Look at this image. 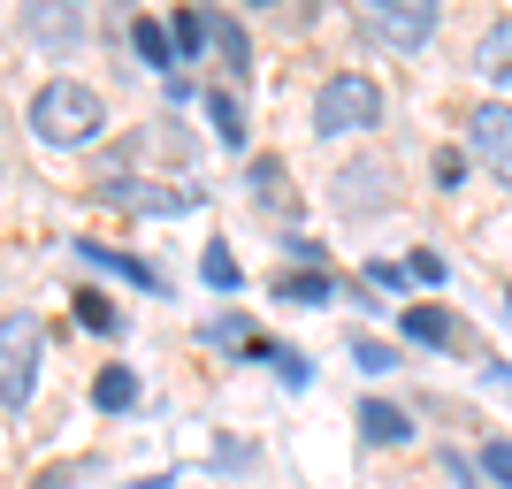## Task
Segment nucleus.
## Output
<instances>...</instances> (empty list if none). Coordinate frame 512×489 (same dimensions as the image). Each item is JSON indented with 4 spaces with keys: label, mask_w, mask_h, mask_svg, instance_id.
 <instances>
[{
    "label": "nucleus",
    "mask_w": 512,
    "mask_h": 489,
    "mask_svg": "<svg viewBox=\"0 0 512 489\" xmlns=\"http://www.w3.org/2000/svg\"><path fill=\"white\" fill-rule=\"evenodd\" d=\"M383 123V85L367 77V69H337V77H321L314 92V130L321 138H360V130Z\"/></svg>",
    "instance_id": "2"
},
{
    "label": "nucleus",
    "mask_w": 512,
    "mask_h": 489,
    "mask_svg": "<svg viewBox=\"0 0 512 489\" xmlns=\"http://www.w3.org/2000/svg\"><path fill=\"white\" fill-rule=\"evenodd\" d=\"M352 367H367V375H398V344H383V337H352Z\"/></svg>",
    "instance_id": "22"
},
{
    "label": "nucleus",
    "mask_w": 512,
    "mask_h": 489,
    "mask_svg": "<svg viewBox=\"0 0 512 489\" xmlns=\"http://www.w3.org/2000/svg\"><path fill=\"white\" fill-rule=\"evenodd\" d=\"M482 474H490L497 489H512V444H505V436H490V444H482Z\"/></svg>",
    "instance_id": "25"
},
{
    "label": "nucleus",
    "mask_w": 512,
    "mask_h": 489,
    "mask_svg": "<svg viewBox=\"0 0 512 489\" xmlns=\"http://www.w3.org/2000/svg\"><path fill=\"white\" fill-rule=\"evenodd\" d=\"M512 23H497V31H490V39H482V77H512Z\"/></svg>",
    "instance_id": "24"
},
{
    "label": "nucleus",
    "mask_w": 512,
    "mask_h": 489,
    "mask_svg": "<svg viewBox=\"0 0 512 489\" xmlns=\"http://www.w3.org/2000/svg\"><path fill=\"white\" fill-rule=\"evenodd\" d=\"M253 360H268V367H276V375H283V390H306V383H314V360H306L299 344H276V337H260V352H253Z\"/></svg>",
    "instance_id": "17"
},
{
    "label": "nucleus",
    "mask_w": 512,
    "mask_h": 489,
    "mask_svg": "<svg viewBox=\"0 0 512 489\" xmlns=\"http://www.w3.org/2000/svg\"><path fill=\"white\" fill-rule=\"evenodd\" d=\"M92 199H100V207H130V214H184V207H199V192H161V184H138V176H100Z\"/></svg>",
    "instance_id": "7"
},
{
    "label": "nucleus",
    "mask_w": 512,
    "mask_h": 489,
    "mask_svg": "<svg viewBox=\"0 0 512 489\" xmlns=\"http://www.w3.org/2000/svg\"><path fill=\"white\" fill-rule=\"evenodd\" d=\"M444 474H451V489H482V474H474V459H459V451H444Z\"/></svg>",
    "instance_id": "28"
},
{
    "label": "nucleus",
    "mask_w": 512,
    "mask_h": 489,
    "mask_svg": "<svg viewBox=\"0 0 512 489\" xmlns=\"http://www.w3.org/2000/svg\"><path fill=\"white\" fill-rule=\"evenodd\" d=\"M77 253H85L92 268H107V276H123V283H138V291H153V298H169V276H161V268H153V260L123 253V245H77Z\"/></svg>",
    "instance_id": "10"
},
{
    "label": "nucleus",
    "mask_w": 512,
    "mask_h": 489,
    "mask_svg": "<svg viewBox=\"0 0 512 489\" xmlns=\"http://www.w3.org/2000/svg\"><path fill=\"white\" fill-rule=\"evenodd\" d=\"M467 153L490 161L497 184H512V100H474L467 107Z\"/></svg>",
    "instance_id": "5"
},
{
    "label": "nucleus",
    "mask_w": 512,
    "mask_h": 489,
    "mask_svg": "<svg viewBox=\"0 0 512 489\" xmlns=\"http://www.w3.org/2000/svg\"><path fill=\"white\" fill-rule=\"evenodd\" d=\"M367 283H383V291H406V260H367Z\"/></svg>",
    "instance_id": "27"
},
{
    "label": "nucleus",
    "mask_w": 512,
    "mask_h": 489,
    "mask_svg": "<svg viewBox=\"0 0 512 489\" xmlns=\"http://www.w3.org/2000/svg\"><path fill=\"white\" fill-rule=\"evenodd\" d=\"M39 352H46L39 314H0V405L8 413H23L39 390Z\"/></svg>",
    "instance_id": "3"
},
{
    "label": "nucleus",
    "mask_w": 512,
    "mask_h": 489,
    "mask_svg": "<svg viewBox=\"0 0 512 489\" xmlns=\"http://www.w3.org/2000/svg\"><path fill=\"white\" fill-rule=\"evenodd\" d=\"M130 46H138V62H146V69L176 77V39H169V23H153V16H130Z\"/></svg>",
    "instance_id": "14"
},
{
    "label": "nucleus",
    "mask_w": 512,
    "mask_h": 489,
    "mask_svg": "<svg viewBox=\"0 0 512 489\" xmlns=\"http://www.w3.org/2000/svg\"><path fill=\"white\" fill-rule=\"evenodd\" d=\"M390 199H398V169L390 161H352V169H337V214H352V222H367V214H383Z\"/></svg>",
    "instance_id": "6"
},
{
    "label": "nucleus",
    "mask_w": 512,
    "mask_h": 489,
    "mask_svg": "<svg viewBox=\"0 0 512 489\" xmlns=\"http://www.w3.org/2000/svg\"><path fill=\"white\" fill-rule=\"evenodd\" d=\"M207 46L222 54L230 85H245V77H253V46H245V23H237V16H207Z\"/></svg>",
    "instance_id": "13"
},
{
    "label": "nucleus",
    "mask_w": 512,
    "mask_h": 489,
    "mask_svg": "<svg viewBox=\"0 0 512 489\" xmlns=\"http://www.w3.org/2000/svg\"><path fill=\"white\" fill-rule=\"evenodd\" d=\"M92 405H100V413H130V405H138V375H130V367H100Z\"/></svg>",
    "instance_id": "18"
},
{
    "label": "nucleus",
    "mask_w": 512,
    "mask_h": 489,
    "mask_svg": "<svg viewBox=\"0 0 512 489\" xmlns=\"http://www.w3.org/2000/svg\"><path fill=\"white\" fill-rule=\"evenodd\" d=\"M360 31H367L375 46H398V54H413V46L436 39V8H428V0H375V8L360 16Z\"/></svg>",
    "instance_id": "4"
},
{
    "label": "nucleus",
    "mask_w": 512,
    "mask_h": 489,
    "mask_svg": "<svg viewBox=\"0 0 512 489\" xmlns=\"http://www.w3.org/2000/svg\"><path fill=\"white\" fill-rule=\"evenodd\" d=\"M390 321H398V337L428 344V352H459V344H467V329H459L444 306H406V314H390Z\"/></svg>",
    "instance_id": "9"
},
{
    "label": "nucleus",
    "mask_w": 512,
    "mask_h": 489,
    "mask_svg": "<svg viewBox=\"0 0 512 489\" xmlns=\"http://www.w3.org/2000/svg\"><path fill=\"white\" fill-rule=\"evenodd\" d=\"M436 184H444V192H459V184H467V153H459V146L436 153Z\"/></svg>",
    "instance_id": "26"
},
{
    "label": "nucleus",
    "mask_w": 512,
    "mask_h": 489,
    "mask_svg": "<svg viewBox=\"0 0 512 489\" xmlns=\"http://www.w3.org/2000/svg\"><path fill=\"white\" fill-rule=\"evenodd\" d=\"M283 184H291L283 153H253V161H245V192H253L268 214H291V192H283Z\"/></svg>",
    "instance_id": "12"
},
{
    "label": "nucleus",
    "mask_w": 512,
    "mask_h": 489,
    "mask_svg": "<svg viewBox=\"0 0 512 489\" xmlns=\"http://www.w3.org/2000/svg\"><path fill=\"white\" fill-rule=\"evenodd\" d=\"M406 276H413V283H444V276H451V260L436 253V245H413V253H406Z\"/></svg>",
    "instance_id": "23"
},
{
    "label": "nucleus",
    "mask_w": 512,
    "mask_h": 489,
    "mask_svg": "<svg viewBox=\"0 0 512 489\" xmlns=\"http://www.w3.org/2000/svg\"><path fill=\"white\" fill-rule=\"evenodd\" d=\"M77 321H85L92 337H115V329H123V314H115L107 291H77Z\"/></svg>",
    "instance_id": "19"
},
{
    "label": "nucleus",
    "mask_w": 512,
    "mask_h": 489,
    "mask_svg": "<svg viewBox=\"0 0 512 489\" xmlns=\"http://www.w3.org/2000/svg\"><path fill=\"white\" fill-rule=\"evenodd\" d=\"M268 291H276V306H337V276L329 268H283Z\"/></svg>",
    "instance_id": "11"
},
{
    "label": "nucleus",
    "mask_w": 512,
    "mask_h": 489,
    "mask_svg": "<svg viewBox=\"0 0 512 489\" xmlns=\"http://www.w3.org/2000/svg\"><path fill=\"white\" fill-rule=\"evenodd\" d=\"M169 39H176V62H192L199 46H207V16H199V8H176V16H169Z\"/></svg>",
    "instance_id": "20"
},
{
    "label": "nucleus",
    "mask_w": 512,
    "mask_h": 489,
    "mask_svg": "<svg viewBox=\"0 0 512 489\" xmlns=\"http://www.w3.org/2000/svg\"><path fill=\"white\" fill-rule=\"evenodd\" d=\"M283 253L299 260V268H321V260H329V253H321V245H314V237H291V245H283Z\"/></svg>",
    "instance_id": "30"
},
{
    "label": "nucleus",
    "mask_w": 512,
    "mask_h": 489,
    "mask_svg": "<svg viewBox=\"0 0 512 489\" xmlns=\"http://www.w3.org/2000/svg\"><path fill=\"white\" fill-rule=\"evenodd\" d=\"M77 474H85V467H77V459H62V467H46V474H39V482H31V489H69V482H77Z\"/></svg>",
    "instance_id": "29"
},
{
    "label": "nucleus",
    "mask_w": 512,
    "mask_h": 489,
    "mask_svg": "<svg viewBox=\"0 0 512 489\" xmlns=\"http://www.w3.org/2000/svg\"><path fill=\"white\" fill-rule=\"evenodd\" d=\"M31 130H39L46 146H92L107 130V107H100V92H92L85 77H46V85L31 92Z\"/></svg>",
    "instance_id": "1"
},
{
    "label": "nucleus",
    "mask_w": 512,
    "mask_h": 489,
    "mask_svg": "<svg viewBox=\"0 0 512 489\" xmlns=\"http://www.w3.org/2000/svg\"><path fill=\"white\" fill-rule=\"evenodd\" d=\"M207 123H214L222 146H245V138H253V130H245V100H237V85H222V92L207 85Z\"/></svg>",
    "instance_id": "15"
},
{
    "label": "nucleus",
    "mask_w": 512,
    "mask_h": 489,
    "mask_svg": "<svg viewBox=\"0 0 512 489\" xmlns=\"http://www.w3.org/2000/svg\"><path fill=\"white\" fill-rule=\"evenodd\" d=\"M505 314H512V283H505Z\"/></svg>",
    "instance_id": "31"
},
{
    "label": "nucleus",
    "mask_w": 512,
    "mask_h": 489,
    "mask_svg": "<svg viewBox=\"0 0 512 489\" xmlns=\"http://www.w3.org/2000/svg\"><path fill=\"white\" fill-rule=\"evenodd\" d=\"M199 276H207V291H237L245 268L230 260V245H207V253H199Z\"/></svg>",
    "instance_id": "21"
},
{
    "label": "nucleus",
    "mask_w": 512,
    "mask_h": 489,
    "mask_svg": "<svg viewBox=\"0 0 512 489\" xmlns=\"http://www.w3.org/2000/svg\"><path fill=\"white\" fill-rule=\"evenodd\" d=\"M199 337H207L214 352H237V360H253V352H260V329H253L245 314H214L207 329H199Z\"/></svg>",
    "instance_id": "16"
},
{
    "label": "nucleus",
    "mask_w": 512,
    "mask_h": 489,
    "mask_svg": "<svg viewBox=\"0 0 512 489\" xmlns=\"http://www.w3.org/2000/svg\"><path fill=\"white\" fill-rule=\"evenodd\" d=\"M352 428H360V444H375V451H398V444H413V413L398 398H360V413H352Z\"/></svg>",
    "instance_id": "8"
}]
</instances>
